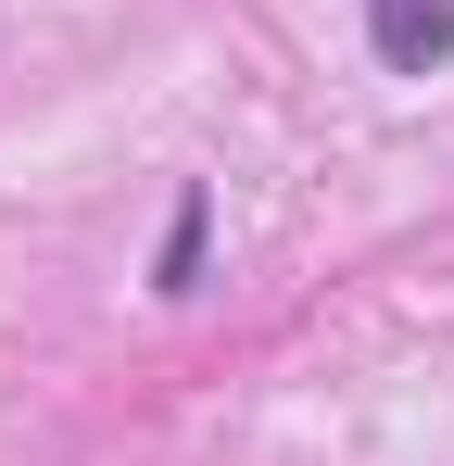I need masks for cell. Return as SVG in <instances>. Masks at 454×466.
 <instances>
[{
  "instance_id": "1",
  "label": "cell",
  "mask_w": 454,
  "mask_h": 466,
  "mask_svg": "<svg viewBox=\"0 0 454 466\" xmlns=\"http://www.w3.org/2000/svg\"><path fill=\"white\" fill-rule=\"evenodd\" d=\"M366 51L391 76H442L454 51V0H366Z\"/></svg>"
},
{
  "instance_id": "2",
  "label": "cell",
  "mask_w": 454,
  "mask_h": 466,
  "mask_svg": "<svg viewBox=\"0 0 454 466\" xmlns=\"http://www.w3.org/2000/svg\"><path fill=\"white\" fill-rule=\"evenodd\" d=\"M202 278V189H177V228H164V265H151V290H190Z\"/></svg>"
}]
</instances>
